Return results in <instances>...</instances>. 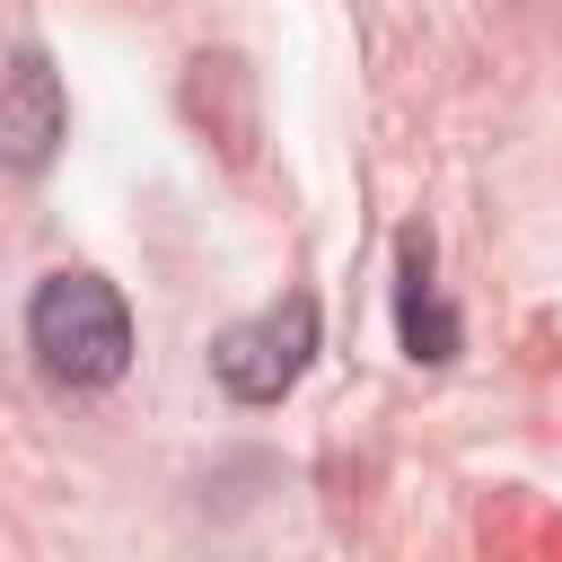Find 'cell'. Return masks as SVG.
Returning <instances> with one entry per match:
<instances>
[{
  "label": "cell",
  "mask_w": 562,
  "mask_h": 562,
  "mask_svg": "<svg viewBox=\"0 0 562 562\" xmlns=\"http://www.w3.org/2000/svg\"><path fill=\"white\" fill-rule=\"evenodd\" d=\"M307 360H316V299H307V290L255 307L246 325H228V334L211 342V369H220V386H228L237 404H281V395L307 378Z\"/></svg>",
  "instance_id": "cell-2"
},
{
  "label": "cell",
  "mask_w": 562,
  "mask_h": 562,
  "mask_svg": "<svg viewBox=\"0 0 562 562\" xmlns=\"http://www.w3.org/2000/svg\"><path fill=\"white\" fill-rule=\"evenodd\" d=\"M395 316H404V351L413 360H457V307L430 281V228L395 237Z\"/></svg>",
  "instance_id": "cell-4"
},
{
  "label": "cell",
  "mask_w": 562,
  "mask_h": 562,
  "mask_svg": "<svg viewBox=\"0 0 562 562\" xmlns=\"http://www.w3.org/2000/svg\"><path fill=\"white\" fill-rule=\"evenodd\" d=\"M61 132H70V97H61L53 61L35 44H18L9 79H0V149H9V167H44Z\"/></svg>",
  "instance_id": "cell-3"
},
{
  "label": "cell",
  "mask_w": 562,
  "mask_h": 562,
  "mask_svg": "<svg viewBox=\"0 0 562 562\" xmlns=\"http://www.w3.org/2000/svg\"><path fill=\"white\" fill-rule=\"evenodd\" d=\"M26 342L61 386H114L132 360V307L105 272H44L26 299Z\"/></svg>",
  "instance_id": "cell-1"
}]
</instances>
